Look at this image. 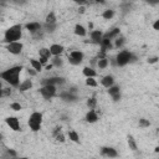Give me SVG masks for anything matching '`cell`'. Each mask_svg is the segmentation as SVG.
Segmentation results:
<instances>
[{"instance_id": "25", "label": "cell", "mask_w": 159, "mask_h": 159, "mask_svg": "<svg viewBox=\"0 0 159 159\" xmlns=\"http://www.w3.org/2000/svg\"><path fill=\"white\" fill-rule=\"evenodd\" d=\"M45 24H57V16H56V12L53 10H51L46 17H45Z\"/></svg>"}, {"instance_id": "10", "label": "cell", "mask_w": 159, "mask_h": 159, "mask_svg": "<svg viewBox=\"0 0 159 159\" xmlns=\"http://www.w3.org/2000/svg\"><path fill=\"white\" fill-rule=\"evenodd\" d=\"M32 36L34 35H36L37 32H40V31H42V24L41 22H39V21H30V22H27V24H25V26H24Z\"/></svg>"}, {"instance_id": "11", "label": "cell", "mask_w": 159, "mask_h": 159, "mask_svg": "<svg viewBox=\"0 0 159 159\" xmlns=\"http://www.w3.org/2000/svg\"><path fill=\"white\" fill-rule=\"evenodd\" d=\"M107 93L111 96V98H112L114 102H118V101H120V98H122V94H120V87L117 86L116 83H114L112 87H109V88L107 89Z\"/></svg>"}, {"instance_id": "12", "label": "cell", "mask_w": 159, "mask_h": 159, "mask_svg": "<svg viewBox=\"0 0 159 159\" xmlns=\"http://www.w3.org/2000/svg\"><path fill=\"white\" fill-rule=\"evenodd\" d=\"M101 154L103 157H106V158H109V159H113V158L118 157V152L113 147H103V148H101Z\"/></svg>"}, {"instance_id": "38", "label": "cell", "mask_w": 159, "mask_h": 159, "mask_svg": "<svg viewBox=\"0 0 159 159\" xmlns=\"http://www.w3.org/2000/svg\"><path fill=\"white\" fill-rule=\"evenodd\" d=\"M5 154H7L10 158H12V159H16L17 158V153H16V150H14V149H6L5 150Z\"/></svg>"}, {"instance_id": "32", "label": "cell", "mask_w": 159, "mask_h": 159, "mask_svg": "<svg viewBox=\"0 0 159 159\" xmlns=\"http://www.w3.org/2000/svg\"><path fill=\"white\" fill-rule=\"evenodd\" d=\"M51 65H52L53 67H57V68H60V67H62V65H63V60L61 58V56L51 57Z\"/></svg>"}, {"instance_id": "8", "label": "cell", "mask_w": 159, "mask_h": 159, "mask_svg": "<svg viewBox=\"0 0 159 159\" xmlns=\"http://www.w3.org/2000/svg\"><path fill=\"white\" fill-rule=\"evenodd\" d=\"M6 51L11 55H20L24 50V43L21 41H16V42H11V43H7L5 46Z\"/></svg>"}, {"instance_id": "19", "label": "cell", "mask_w": 159, "mask_h": 159, "mask_svg": "<svg viewBox=\"0 0 159 159\" xmlns=\"http://www.w3.org/2000/svg\"><path fill=\"white\" fill-rule=\"evenodd\" d=\"M73 32H75V35H77V36H80V37H84V36H87V29L82 25V24H76L75 25V27H73Z\"/></svg>"}, {"instance_id": "34", "label": "cell", "mask_w": 159, "mask_h": 159, "mask_svg": "<svg viewBox=\"0 0 159 159\" xmlns=\"http://www.w3.org/2000/svg\"><path fill=\"white\" fill-rule=\"evenodd\" d=\"M88 109H96V106H97V98L96 97H89L86 102Z\"/></svg>"}, {"instance_id": "35", "label": "cell", "mask_w": 159, "mask_h": 159, "mask_svg": "<svg viewBox=\"0 0 159 159\" xmlns=\"http://www.w3.org/2000/svg\"><path fill=\"white\" fill-rule=\"evenodd\" d=\"M84 83L87 87H93V88H96L98 86V82L96 81V78H86Z\"/></svg>"}, {"instance_id": "48", "label": "cell", "mask_w": 159, "mask_h": 159, "mask_svg": "<svg viewBox=\"0 0 159 159\" xmlns=\"http://www.w3.org/2000/svg\"><path fill=\"white\" fill-rule=\"evenodd\" d=\"M91 159H97V158H91Z\"/></svg>"}, {"instance_id": "4", "label": "cell", "mask_w": 159, "mask_h": 159, "mask_svg": "<svg viewBox=\"0 0 159 159\" xmlns=\"http://www.w3.org/2000/svg\"><path fill=\"white\" fill-rule=\"evenodd\" d=\"M42 122H43V114L39 111H35L30 114L29 119H27V125L30 128V130H32L34 133L40 132L42 128Z\"/></svg>"}, {"instance_id": "36", "label": "cell", "mask_w": 159, "mask_h": 159, "mask_svg": "<svg viewBox=\"0 0 159 159\" xmlns=\"http://www.w3.org/2000/svg\"><path fill=\"white\" fill-rule=\"evenodd\" d=\"M138 125H139L140 128H148V127L150 125V122H149V119H147V118H140L139 122H138Z\"/></svg>"}, {"instance_id": "46", "label": "cell", "mask_w": 159, "mask_h": 159, "mask_svg": "<svg viewBox=\"0 0 159 159\" xmlns=\"http://www.w3.org/2000/svg\"><path fill=\"white\" fill-rule=\"evenodd\" d=\"M154 152H155V153H158V152H159V147H158V145L154 148Z\"/></svg>"}, {"instance_id": "41", "label": "cell", "mask_w": 159, "mask_h": 159, "mask_svg": "<svg viewBox=\"0 0 159 159\" xmlns=\"http://www.w3.org/2000/svg\"><path fill=\"white\" fill-rule=\"evenodd\" d=\"M27 73H29L30 76H36V75H37V72H36L35 70H32V68H27Z\"/></svg>"}, {"instance_id": "40", "label": "cell", "mask_w": 159, "mask_h": 159, "mask_svg": "<svg viewBox=\"0 0 159 159\" xmlns=\"http://www.w3.org/2000/svg\"><path fill=\"white\" fill-rule=\"evenodd\" d=\"M153 29H154L155 31L159 30V20H155V21L153 22Z\"/></svg>"}, {"instance_id": "2", "label": "cell", "mask_w": 159, "mask_h": 159, "mask_svg": "<svg viewBox=\"0 0 159 159\" xmlns=\"http://www.w3.org/2000/svg\"><path fill=\"white\" fill-rule=\"evenodd\" d=\"M22 29H24V25L21 24H15L7 27L4 32V42L7 45L11 42L20 41L22 37Z\"/></svg>"}, {"instance_id": "6", "label": "cell", "mask_w": 159, "mask_h": 159, "mask_svg": "<svg viewBox=\"0 0 159 159\" xmlns=\"http://www.w3.org/2000/svg\"><path fill=\"white\" fill-rule=\"evenodd\" d=\"M83 58H84V53L82 51H80V50H72L70 52V55H68V62L71 65H73V66L81 65Z\"/></svg>"}, {"instance_id": "14", "label": "cell", "mask_w": 159, "mask_h": 159, "mask_svg": "<svg viewBox=\"0 0 159 159\" xmlns=\"http://www.w3.org/2000/svg\"><path fill=\"white\" fill-rule=\"evenodd\" d=\"M98 119H99V117H98V113H97L96 109H88V112H87L86 116H84V120H86L87 123H89V124L96 123Z\"/></svg>"}, {"instance_id": "28", "label": "cell", "mask_w": 159, "mask_h": 159, "mask_svg": "<svg viewBox=\"0 0 159 159\" xmlns=\"http://www.w3.org/2000/svg\"><path fill=\"white\" fill-rule=\"evenodd\" d=\"M127 143H128V147H129L130 150H133V152H137V150H138L137 142H135V139H134V137H133L132 134H129V135L127 137Z\"/></svg>"}, {"instance_id": "17", "label": "cell", "mask_w": 159, "mask_h": 159, "mask_svg": "<svg viewBox=\"0 0 159 159\" xmlns=\"http://www.w3.org/2000/svg\"><path fill=\"white\" fill-rule=\"evenodd\" d=\"M89 37L94 43H99V41L103 39V31L93 29L92 31H89Z\"/></svg>"}, {"instance_id": "43", "label": "cell", "mask_w": 159, "mask_h": 159, "mask_svg": "<svg viewBox=\"0 0 159 159\" xmlns=\"http://www.w3.org/2000/svg\"><path fill=\"white\" fill-rule=\"evenodd\" d=\"M88 29L92 31L93 30V22H88Z\"/></svg>"}, {"instance_id": "15", "label": "cell", "mask_w": 159, "mask_h": 159, "mask_svg": "<svg viewBox=\"0 0 159 159\" xmlns=\"http://www.w3.org/2000/svg\"><path fill=\"white\" fill-rule=\"evenodd\" d=\"M119 35H120V29H119V27H113V29H111L109 31L103 32V39H107V40L113 41V40L117 39Z\"/></svg>"}, {"instance_id": "44", "label": "cell", "mask_w": 159, "mask_h": 159, "mask_svg": "<svg viewBox=\"0 0 159 159\" xmlns=\"http://www.w3.org/2000/svg\"><path fill=\"white\" fill-rule=\"evenodd\" d=\"M2 94H4V92H2V86H1V83H0V98L2 97Z\"/></svg>"}, {"instance_id": "21", "label": "cell", "mask_w": 159, "mask_h": 159, "mask_svg": "<svg viewBox=\"0 0 159 159\" xmlns=\"http://www.w3.org/2000/svg\"><path fill=\"white\" fill-rule=\"evenodd\" d=\"M99 46H101V48L102 50H104L106 52H108V51H111L112 48H114L113 47V41H111V40H107V39H102L101 41H99V43H98Z\"/></svg>"}, {"instance_id": "37", "label": "cell", "mask_w": 159, "mask_h": 159, "mask_svg": "<svg viewBox=\"0 0 159 159\" xmlns=\"http://www.w3.org/2000/svg\"><path fill=\"white\" fill-rule=\"evenodd\" d=\"M10 109H12V111H15V112H19V111L22 109V106H21L19 102H11V103H10Z\"/></svg>"}, {"instance_id": "31", "label": "cell", "mask_w": 159, "mask_h": 159, "mask_svg": "<svg viewBox=\"0 0 159 159\" xmlns=\"http://www.w3.org/2000/svg\"><path fill=\"white\" fill-rule=\"evenodd\" d=\"M114 15H116V11H114L113 9H107V10H104V11L102 12V17H103L104 20H111V19L114 17Z\"/></svg>"}, {"instance_id": "45", "label": "cell", "mask_w": 159, "mask_h": 159, "mask_svg": "<svg viewBox=\"0 0 159 159\" xmlns=\"http://www.w3.org/2000/svg\"><path fill=\"white\" fill-rule=\"evenodd\" d=\"M52 67H53V66H52L51 63H50V65H46V70H51Z\"/></svg>"}, {"instance_id": "5", "label": "cell", "mask_w": 159, "mask_h": 159, "mask_svg": "<svg viewBox=\"0 0 159 159\" xmlns=\"http://www.w3.org/2000/svg\"><path fill=\"white\" fill-rule=\"evenodd\" d=\"M39 92H40V94L42 96L43 99L50 101V99H52L53 97L57 96V87L51 86V84H45V86H41L40 87Z\"/></svg>"}, {"instance_id": "39", "label": "cell", "mask_w": 159, "mask_h": 159, "mask_svg": "<svg viewBox=\"0 0 159 159\" xmlns=\"http://www.w3.org/2000/svg\"><path fill=\"white\" fill-rule=\"evenodd\" d=\"M158 60H159V57H158V56H153V57H148L147 62H148L149 65H153V63H157V62H158Z\"/></svg>"}, {"instance_id": "27", "label": "cell", "mask_w": 159, "mask_h": 159, "mask_svg": "<svg viewBox=\"0 0 159 159\" xmlns=\"http://www.w3.org/2000/svg\"><path fill=\"white\" fill-rule=\"evenodd\" d=\"M67 137H68V139L71 140V142H73V143H77V144H80V134L75 130V129H71V130H68V133H67Z\"/></svg>"}, {"instance_id": "24", "label": "cell", "mask_w": 159, "mask_h": 159, "mask_svg": "<svg viewBox=\"0 0 159 159\" xmlns=\"http://www.w3.org/2000/svg\"><path fill=\"white\" fill-rule=\"evenodd\" d=\"M53 137H55V139H56L57 142H60V143H63V142L66 140L65 134L62 133L61 128H58V127H56V128H55V130H53Z\"/></svg>"}, {"instance_id": "26", "label": "cell", "mask_w": 159, "mask_h": 159, "mask_svg": "<svg viewBox=\"0 0 159 159\" xmlns=\"http://www.w3.org/2000/svg\"><path fill=\"white\" fill-rule=\"evenodd\" d=\"M30 66H31V68L32 70H35L37 73L39 72H41L42 71V68H43V66L40 63V61L39 60H36V58H30Z\"/></svg>"}, {"instance_id": "29", "label": "cell", "mask_w": 159, "mask_h": 159, "mask_svg": "<svg viewBox=\"0 0 159 159\" xmlns=\"http://www.w3.org/2000/svg\"><path fill=\"white\" fill-rule=\"evenodd\" d=\"M57 29V24H43L42 25V30L46 34H53Z\"/></svg>"}, {"instance_id": "9", "label": "cell", "mask_w": 159, "mask_h": 159, "mask_svg": "<svg viewBox=\"0 0 159 159\" xmlns=\"http://www.w3.org/2000/svg\"><path fill=\"white\" fill-rule=\"evenodd\" d=\"M66 83V80L63 77H60V76H53V77H48V78H43L41 81V86H45V84H51V86H62Z\"/></svg>"}, {"instance_id": "3", "label": "cell", "mask_w": 159, "mask_h": 159, "mask_svg": "<svg viewBox=\"0 0 159 159\" xmlns=\"http://www.w3.org/2000/svg\"><path fill=\"white\" fill-rule=\"evenodd\" d=\"M137 61V56L129 51V50H122L117 53L116 58H114V65L118 67H124L128 63H133Z\"/></svg>"}, {"instance_id": "33", "label": "cell", "mask_w": 159, "mask_h": 159, "mask_svg": "<svg viewBox=\"0 0 159 159\" xmlns=\"http://www.w3.org/2000/svg\"><path fill=\"white\" fill-rule=\"evenodd\" d=\"M108 65H109V61H108L107 57H106V58H97V67H98L99 70L107 68Z\"/></svg>"}, {"instance_id": "13", "label": "cell", "mask_w": 159, "mask_h": 159, "mask_svg": "<svg viewBox=\"0 0 159 159\" xmlns=\"http://www.w3.org/2000/svg\"><path fill=\"white\" fill-rule=\"evenodd\" d=\"M48 50H50L51 56H52V57H56V56H61V55L63 53L65 47H63L62 45H60V43H52V45L48 47Z\"/></svg>"}, {"instance_id": "20", "label": "cell", "mask_w": 159, "mask_h": 159, "mask_svg": "<svg viewBox=\"0 0 159 159\" xmlns=\"http://www.w3.org/2000/svg\"><path fill=\"white\" fill-rule=\"evenodd\" d=\"M32 81L31 80H24L22 82H20V84H19V87H17V89L20 91V92H26V91H29V89H31L32 88Z\"/></svg>"}, {"instance_id": "47", "label": "cell", "mask_w": 159, "mask_h": 159, "mask_svg": "<svg viewBox=\"0 0 159 159\" xmlns=\"http://www.w3.org/2000/svg\"><path fill=\"white\" fill-rule=\"evenodd\" d=\"M16 159H29V158L27 157H17Z\"/></svg>"}, {"instance_id": "23", "label": "cell", "mask_w": 159, "mask_h": 159, "mask_svg": "<svg viewBox=\"0 0 159 159\" xmlns=\"http://www.w3.org/2000/svg\"><path fill=\"white\" fill-rule=\"evenodd\" d=\"M39 58H43V60H51V53H50V50H48V47H41L40 50H39Z\"/></svg>"}, {"instance_id": "30", "label": "cell", "mask_w": 159, "mask_h": 159, "mask_svg": "<svg viewBox=\"0 0 159 159\" xmlns=\"http://www.w3.org/2000/svg\"><path fill=\"white\" fill-rule=\"evenodd\" d=\"M114 42H113V47H116V48H122L123 47V45L125 43V39L123 37V36H118L117 39H114L113 40Z\"/></svg>"}, {"instance_id": "1", "label": "cell", "mask_w": 159, "mask_h": 159, "mask_svg": "<svg viewBox=\"0 0 159 159\" xmlns=\"http://www.w3.org/2000/svg\"><path fill=\"white\" fill-rule=\"evenodd\" d=\"M24 70V66L21 65H15V66H11L4 71L0 72V78L6 82L7 84H10L11 87H19L20 84V75Z\"/></svg>"}, {"instance_id": "7", "label": "cell", "mask_w": 159, "mask_h": 159, "mask_svg": "<svg viewBox=\"0 0 159 159\" xmlns=\"http://www.w3.org/2000/svg\"><path fill=\"white\" fill-rule=\"evenodd\" d=\"M5 123L6 125L14 130V132H20L21 130V123H20V119L15 116H10V117H6L5 118Z\"/></svg>"}, {"instance_id": "18", "label": "cell", "mask_w": 159, "mask_h": 159, "mask_svg": "<svg viewBox=\"0 0 159 159\" xmlns=\"http://www.w3.org/2000/svg\"><path fill=\"white\" fill-rule=\"evenodd\" d=\"M101 84L104 87V88H109V87H112L113 84H114V77L112 76V75H106V76H103L102 77V80H101Z\"/></svg>"}, {"instance_id": "22", "label": "cell", "mask_w": 159, "mask_h": 159, "mask_svg": "<svg viewBox=\"0 0 159 159\" xmlns=\"http://www.w3.org/2000/svg\"><path fill=\"white\" fill-rule=\"evenodd\" d=\"M82 75H83L86 78H96V77H97V71L93 70L92 67L86 66V67H83V70H82Z\"/></svg>"}, {"instance_id": "42", "label": "cell", "mask_w": 159, "mask_h": 159, "mask_svg": "<svg viewBox=\"0 0 159 159\" xmlns=\"http://www.w3.org/2000/svg\"><path fill=\"white\" fill-rule=\"evenodd\" d=\"M78 12H80V14H84V12H86V7H84V6H80V7H78Z\"/></svg>"}, {"instance_id": "16", "label": "cell", "mask_w": 159, "mask_h": 159, "mask_svg": "<svg viewBox=\"0 0 159 159\" xmlns=\"http://www.w3.org/2000/svg\"><path fill=\"white\" fill-rule=\"evenodd\" d=\"M58 97L65 102H76L77 101V94H75V93H72L70 91H62L58 94Z\"/></svg>"}]
</instances>
